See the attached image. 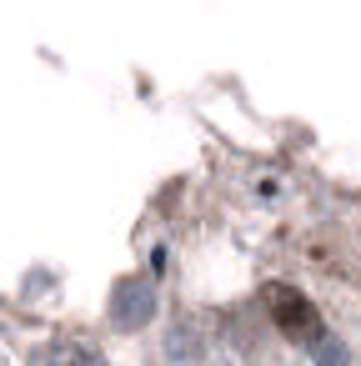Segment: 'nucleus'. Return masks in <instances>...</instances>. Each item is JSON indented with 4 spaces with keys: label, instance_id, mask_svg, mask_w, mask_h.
Returning a JSON list of instances; mask_svg holds the SVG:
<instances>
[{
    "label": "nucleus",
    "instance_id": "obj_1",
    "mask_svg": "<svg viewBox=\"0 0 361 366\" xmlns=\"http://www.w3.org/2000/svg\"><path fill=\"white\" fill-rule=\"evenodd\" d=\"M266 306H271V316H276V326H281V336L286 341H321L326 331H321V316H316V306L296 291V286H286V281H276V286H266Z\"/></svg>",
    "mask_w": 361,
    "mask_h": 366
},
{
    "label": "nucleus",
    "instance_id": "obj_2",
    "mask_svg": "<svg viewBox=\"0 0 361 366\" xmlns=\"http://www.w3.org/2000/svg\"><path fill=\"white\" fill-rule=\"evenodd\" d=\"M111 316H116V326H126V331H136V326H146V321L156 316V286H151L146 276H126V281L116 286V301H111Z\"/></svg>",
    "mask_w": 361,
    "mask_h": 366
},
{
    "label": "nucleus",
    "instance_id": "obj_3",
    "mask_svg": "<svg viewBox=\"0 0 361 366\" xmlns=\"http://www.w3.org/2000/svg\"><path fill=\"white\" fill-rule=\"evenodd\" d=\"M51 366H101V356L81 341H56L51 346Z\"/></svg>",
    "mask_w": 361,
    "mask_h": 366
},
{
    "label": "nucleus",
    "instance_id": "obj_4",
    "mask_svg": "<svg viewBox=\"0 0 361 366\" xmlns=\"http://www.w3.org/2000/svg\"><path fill=\"white\" fill-rule=\"evenodd\" d=\"M316 366H351V356H346V341H336V336H321V341H316Z\"/></svg>",
    "mask_w": 361,
    "mask_h": 366
}]
</instances>
